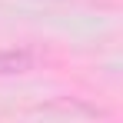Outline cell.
Wrapping results in <instances>:
<instances>
[{
	"instance_id": "6da1fadb",
	"label": "cell",
	"mask_w": 123,
	"mask_h": 123,
	"mask_svg": "<svg viewBox=\"0 0 123 123\" xmlns=\"http://www.w3.org/2000/svg\"><path fill=\"white\" fill-rule=\"evenodd\" d=\"M40 67L37 47H0V77H27Z\"/></svg>"
}]
</instances>
